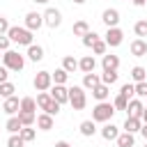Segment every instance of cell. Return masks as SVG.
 I'll return each mask as SVG.
<instances>
[{
    "mask_svg": "<svg viewBox=\"0 0 147 147\" xmlns=\"http://www.w3.org/2000/svg\"><path fill=\"white\" fill-rule=\"evenodd\" d=\"M113 115H115V106L110 101H99L94 106V110H92V119L94 122H106L108 124L113 119Z\"/></svg>",
    "mask_w": 147,
    "mask_h": 147,
    "instance_id": "obj_1",
    "label": "cell"
},
{
    "mask_svg": "<svg viewBox=\"0 0 147 147\" xmlns=\"http://www.w3.org/2000/svg\"><path fill=\"white\" fill-rule=\"evenodd\" d=\"M9 41L14 44H23V46H32V32L28 28H18V25H11L9 32H7Z\"/></svg>",
    "mask_w": 147,
    "mask_h": 147,
    "instance_id": "obj_2",
    "label": "cell"
},
{
    "mask_svg": "<svg viewBox=\"0 0 147 147\" xmlns=\"http://www.w3.org/2000/svg\"><path fill=\"white\" fill-rule=\"evenodd\" d=\"M2 67H7L9 71H21V69L25 67V57L9 48V51H5V55H2Z\"/></svg>",
    "mask_w": 147,
    "mask_h": 147,
    "instance_id": "obj_3",
    "label": "cell"
},
{
    "mask_svg": "<svg viewBox=\"0 0 147 147\" xmlns=\"http://www.w3.org/2000/svg\"><path fill=\"white\" fill-rule=\"evenodd\" d=\"M37 106H39L44 113H48V115H57V113H60V103L51 96V92H39V94H37Z\"/></svg>",
    "mask_w": 147,
    "mask_h": 147,
    "instance_id": "obj_4",
    "label": "cell"
},
{
    "mask_svg": "<svg viewBox=\"0 0 147 147\" xmlns=\"http://www.w3.org/2000/svg\"><path fill=\"white\" fill-rule=\"evenodd\" d=\"M69 103H71L74 110H83V108L87 106V94H85V90H83L80 85L69 87Z\"/></svg>",
    "mask_w": 147,
    "mask_h": 147,
    "instance_id": "obj_5",
    "label": "cell"
},
{
    "mask_svg": "<svg viewBox=\"0 0 147 147\" xmlns=\"http://www.w3.org/2000/svg\"><path fill=\"white\" fill-rule=\"evenodd\" d=\"M51 85H53V74L51 71H39L34 76V90L46 92V90H51Z\"/></svg>",
    "mask_w": 147,
    "mask_h": 147,
    "instance_id": "obj_6",
    "label": "cell"
},
{
    "mask_svg": "<svg viewBox=\"0 0 147 147\" xmlns=\"http://www.w3.org/2000/svg\"><path fill=\"white\" fill-rule=\"evenodd\" d=\"M41 25H44V14H37V11H28V14H25V28H28L30 32L39 30Z\"/></svg>",
    "mask_w": 147,
    "mask_h": 147,
    "instance_id": "obj_7",
    "label": "cell"
},
{
    "mask_svg": "<svg viewBox=\"0 0 147 147\" xmlns=\"http://www.w3.org/2000/svg\"><path fill=\"white\" fill-rule=\"evenodd\" d=\"M44 23H46L48 28H57V25L62 23V14H60L55 7H48V9L44 11Z\"/></svg>",
    "mask_w": 147,
    "mask_h": 147,
    "instance_id": "obj_8",
    "label": "cell"
},
{
    "mask_svg": "<svg viewBox=\"0 0 147 147\" xmlns=\"http://www.w3.org/2000/svg\"><path fill=\"white\" fill-rule=\"evenodd\" d=\"M108 46H119L122 41H124V32L119 30V28H108V32H106V39H103Z\"/></svg>",
    "mask_w": 147,
    "mask_h": 147,
    "instance_id": "obj_9",
    "label": "cell"
},
{
    "mask_svg": "<svg viewBox=\"0 0 147 147\" xmlns=\"http://www.w3.org/2000/svg\"><path fill=\"white\" fill-rule=\"evenodd\" d=\"M51 96L62 106V103H69V87H64V85H55L53 90H51Z\"/></svg>",
    "mask_w": 147,
    "mask_h": 147,
    "instance_id": "obj_10",
    "label": "cell"
},
{
    "mask_svg": "<svg viewBox=\"0 0 147 147\" xmlns=\"http://www.w3.org/2000/svg\"><path fill=\"white\" fill-rule=\"evenodd\" d=\"M101 21L106 23V28H117V23H119V11H117V9H106V11L101 14Z\"/></svg>",
    "mask_w": 147,
    "mask_h": 147,
    "instance_id": "obj_11",
    "label": "cell"
},
{
    "mask_svg": "<svg viewBox=\"0 0 147 147\" xmlns=\"http://www.w3.org/2000/svg\"><path fill=\"white\" fill-rule=\"evenodd\" d=\"M2 110L7 113V115H16L18 110H21V101L16 99V96H9V99H5V103H2Z\"/></svg>",
    "mask_w": 147,
    "mask_h": 147,
    "instance_id": "obj_12",
    "label": "cell"
},
{
    "mask_svg": "<svg viewBox=\"0 0 147 147\" xmlns=\"http://www.w3.org/2000/svg\"><path fill=\"white\" fill-rule=\"evenodd\" d=\"M131 55L145 57V55H147V41H145V39H133V41H131Z\"/></svg>",
    "mask_w": 147,
    "mask_h": 147,
    "instance_id": "obj_13",
    "label": "cell"
},
{
    "mask_svg": "<svg viewBox=\"0 0 147 147\" xmlns=\"http://www.w3.org/2000/svg\"><path fill=\"white\" fill-rule=\"evenodd\" d=\"M142 129V119L140 117H126V122H124V131L126 133H138Z\"/></svg>",
    "mask_w": 147,
    "mask_h": 147,
    "instance_id": "obj_14",
    "label": "cell"
},
{
    "mask_svg": "<svg viewBox=\"0 0 147 147\" xmlns=\"http://www.w3.org/2000/svg\"><path fill=\"white\" fill-rule=\"evenodd\" d=\"M101 64H103V71H117V67H119V57H117V55H103Z\"/></svg>",
    "mask_w": 147,
    "mask_h": 147,
    "instance_id": "obj_15",
    "label": "cell"
},
{
    "mask_svg": "<svg viewBox=\"0 0 147 147\" xmlns=\"http://www.w3.org/2000/svg\"><path fill=\"white\" fill-rule=\"evenodd\" d=\"M94 67H96V62H94V57H92V55H85L83 60H78V69H80L83 74H92V71H94Z\"/></svg>",
    "mask_w": 147,
    "mask_h": 147,
    "instance_id": "obj_16",
    "label": "cell"
},
{
    "mask_svg": "<svg viewBox=\"0 0 147 147\" xmlns=\"http://www.w3.org/2000/svg\"><path fill=\"white\" fill-rule=\"evenodd\" d=\"M142 110H145V106H142L138 99H131V101H129V106H126L129 117H140V115H142Z\"/></svg>",
    "mask_w": 147,
    "mask_h": 147,
    "instance_id": "obj_17",
    "label": "cell"
},
{
    "mask_svg": "<svg viewBox=\"0 0 147 147\" xmlns=\"http://www.w3.org/2000/svg\"><path fill=\"white\" fill-rule=\"evenodd\" d=\"M99 85H101V78H99L94 71L83 76V87H87V90H94V87H99Z\"/></svg>",
    "mask_w": 147,
    "mask_h": 147,
    "instance_id": "obj_18",
    "label": "cell"
},
{
    "mask_svg": "<svg viewBox=\"0 0 147 147\" xmlns=\"http://www.w3.org/2000/svg\"><path fill=\"white\" fill-rule=\"evenodd\" d=\"M101 136H103V140H117V136H119V129L110 122V124H106L103 129H101Z\"/></svg>",
    "mask_w": 147,
    "mask_h": 147,
    "instance_id": "obj_19",
    "label": "cell"
},
{
    "mask_svg": "<svg viewBox=\"0 0 147 147\" xmlns=\"http://www.w3.org/2000/svg\"><path fill=\"white\" fill-rule=\"evenodd\" d=\"M92 96H94V99H96V101H106V99H108V96H110V87H108V85H103V83H101V85H99V87H94V90H92Z\"/></svg>",
    "mask_w": 147,
    "mask_h": 147,
    "instance_id": "obj_20",
    "label": "cell"
},
{
    "mask_svg": "<svg viewBox=\"0 0 147 147\" xmlns=\"http://www.w3.org/2000/svg\"><path fill=\"white\" fill-rule=\"evenodd\" d=\"M37 126H39L41 131H51V129H53V115H48V113L39 115V117H37Z\"/></svg>",
    "mask_w": 147,
    "mask_h": 147,
    "instance_id": "obj_21",
    "label": "cell"
},
{
    "mask_svg": "<svg viewBox=\"0 0 147 147\" xmlns=\"http://www.w3.org/2000/svg\"><path fill=\"white\" fill-rule=\"evenodd\" d=\"M28 57L32 60V62H39V60H44V48L41 46H28Z\"/></svg>",
    "mask_w": 147,
    "mask_h": 147,
    "instance_id": "obj_22",
    "label": "cell"
},
{
    "mask_svg": "<svg viewBox=\"0 0 147 147\" xmlns=\"http://www.w3.org/2000/svg\"><path fill=\"white\" fill-rule=\"evenodd\" d=\"M62 69H64L67 74H74V71L78 69V60H76L74 55H67V57L62 60Z\"/></svg>",
    "mask_w": 147,
    "mask_h": 147,
    "instance_id": "obj_23",
    "label": "cell"
},
{
    "mask_svg": "<svg viewBox=\"0 0 147 147\" xmlns=\"http://www.w3.org/2000/svg\"><path fill=\"white\" fill-rule=\"evenodd\" d=\"M21 110H23V113H34V110H37V99L23 96V99H21Z\"/></svg>",
    "mask_w": 147,
    "mask_h": 147,
    "instance_id": "obj_24",
    "label": "cell"
},
{
    "mask_svg": "<svg viewBox=\"0 0 147 147\" xmlns=\"http://www.w3.org/2000/svg\"><path fill=\"white\" fill-rule=\"evenodd\" d=\"M5 129H7L9 133H21V129H23V124H21V119H18V115H16V117H9V119H7V124H5Z\"/></svg>",
    "mask_w": 147,
    "mask_h": 147,
    "instance_id": "obj_25",
    "label": "cell"
},
{
    "mask_svg": "<svg viewBox=\"0 0 147 147\" xmlns=\"http://www.w3.org/2000/svg\"><path fill=\"white\" fill-rule=\"evenodd\" d=\"M80 133H83L85 138H90V136H94V133H96V126H94V119H85V122H80Z\"/></svg>",
    "mask_w": 147,
    "mask_h": 147,
    "instance_id": "obj_26",
    "label": "cell"
},
{
    "mask_svg": "<svg viewBox=\"0 0 147 147\" xmlns=\"http://www.w3.org/2000/svg\"><path fill=\"white\" fill-rule=\"evenodd\" d=\"M115 142H117V147H133V133H126V131H124V133L117 136Z\"/></svg>",
    "mask_w": 147,
    "mask_h": 147,
    "instance_id": "obj_27",
    "label": "cell"
},
{
    "mask_svg": "<svg viewBox=\"0 0 147 147\" xmlns=\"http://www.w3.org/2000/svg\"><path fill=\"white\" fill-rule=\"evenodd\" d=\"M87 32H90L87 21H76V23H74V34H76V37H85Z\"/></svg>",
    "mask_w": 147,
    "mask_h": 147,
    "instance_id": "obj_28",
    "label": "cell"
},
{
    "mask_svg": "<svg viewBox=\"0 0 147 147\" xmlns=\"http://www.w3.org/2000/svg\"><path fill=\"white\" fill-rule=\"evenodd\" d=\"M131 78H133L136 83H145V78H147V69H145V67H133V69H131Z\"/></svg>",
    "mask_w": 147,
    "mask_h": 147,
    "instance_id": "obj_29",
    "label": "cell"
},
{
    "mask_svg": "<svg viewBox=\"0 0 147 147\" xmlns=\"http://www.w3.org/2000/svg\"><path fill=\"white\" fill-rule=\"evenodd\" d=\"M18 119H21L23 126H32V124L37 122V115H34V113H23V110H18Z\"/></svg>",
    "mask_w": 147,
    "mask_h": 147,
    "instance_id": "obj_30",
    "label": "cell"
},
{
    "mask_svg": "<svg viewBox=\"0 0 147 147\" xmlns=\"http://www.w3.org/2000/svg\"><path fill=\"white\" fill-rule=\"evenodd\" d=\"M14 92H16V85L14 83H0V96H5V99H9V96H14Z\"/></svg>",
    "mask_w": 147,
    "mask_h": 147,
    "instance_id": "obj_31",
    "label": "cell"
},
{
    "mask_svg": "<svg viewBox=\"0 0 147 147\" xmlns=\"http://www.w3.org/2000/svg\"><path fill=\"white\" fill-rule=\"evenodd\" d=\"M67 78H69V74H67L62 67H60V69H55V74H53V83H55V85H64V83H67Z\"/></svg>",
    "mask_w": 147,
    "mask_h": 147,
    "instance_id": "obj_32",
    "label": "cell"
},
{
    "mask_svg": "<svg viewBox=\"0 0 147 147\" xmlns=\"http://www.w3.org/2000/svg\"><path fill=\"white\" fill-rule=\"evenodd\" d=\"M117 78H119V74H117V71H103V76H101V83L110 87L113 83H117Z\"/></svg>",
    "mask_w": 147,
    "mask_h": 147,
    "instance_id": "obj_33",
    "label": "cell"
},
{
    "mask_svg": "<svg viewBox=\"0 0 147 147\" xmlns=\"http://www.w3.org/2000/svg\"><path fill=\"white\" fill-rule=\"evenodd\" d=\"M133 32L138 34V39L147 37V21H145V18H142V21H136V25H133Z\"/></svg>",
    "mask_w": 147,
    "mask_h": 147,
    "instance_id": "obj_34",
    "label": "cell"
},
{
    "mask_svg": "<svg viewBox=\"0 0 147 147\" xmlns=\"http://www.w3.org/2000/svg\"><path fill=\"white\" fill-rule=\"evenodd\" d=\"M96 41H99V34H96V32H92V30H90V32L83 37V46H87V48H92Z\"/></svg>",
    "mask_w": 147,
    "mask_h": 147,
    "instance_id": "obj_35",
    "label": "cell"
},
{
    "mask_svg": "<svg viewBox=\"0 0 147 147\" xmlns=\"http://www.w3.org/2000/svg\"><path fill=\"white\" fill-rule=\"evenodd\" d=\"M21 138H23L25 142H32V140L37 138V131L30 129V126H23V129H21Z\"/></svg>",
    "mask_w": 147,
    "mask_h": 147,
    "instance_id": "obj_36",
    "label": "cell"
},
{
    "mask_svg": "<svg viewBox=\"0 0 147 147\" xmlns=\"http://www.w3.org/2000/svg\"><path fill=\"white\" fill-rule=\"evenodd\" d=\"M23 145H25V140L21 138V133H11L7 140V147H23Z\"/></svg>",
    "mask_w": 147,
    "mask_h": 147,
    "instance_id": "obj_37",
    "label": "cell"
},
{
    "mask_svg": "<svg viewBox=\"0 0 147 147\" xmlns=\"http://www.w3.org/2000/svg\"><path fill=\"white\" fill-rule=\"evenodd\" d=\"M113 106H115V110H126L129 99H126V96H122V94H117V96H115V101H113Z\"/></svg>",
    "mask_w": 147,
    "mask_h": 147,
    "instance_id": "obj_38",
    "label": "cell"
},
{
    "mask_svg": "<svg viewBox=\"0 0 147 147\" xmlns=\"http://www.w3.org/2000/svg\"><path fill=\"white\" fill-rule=\"evenodd\" d=\"M119 94H122V96H126V99L131 101V96L136 94V85H131V83H126V85H122V90H119Z\"/></svg>",
    "mask_w": 147,
    "mask_h": 147,
    "instance_id": "obj_39",
    "label": "cell"
},
{
    "mask_svg": "<svg viewBox=\"0 0 147 147\" xmlns=\"http://www.w3.org/2000/svg\"><path fill=\"white\" fill-rule=\"evenodd\" d=\"M106 48H108V44H106V41H101V39L92 46V51H94L96 55H106Z\"/></svg>",
    "mask_w": 147,
    "mask_h": 147,
    "instance_id": "obj_40",
    "label": "cell"
},
{
    "mask_svg": "<svg viewBox=\"0 0 147 147\" xmlns=\"http://www.w3.org/2000/svg\"><path fill=\"white\" fill-rule=\"evenodd\" d=\"M136 94L138 96H147V83H136Z\"/></svg>",
    "mask_w": 147,
    "mask_h": 147,
    "instance_id": "obj_41",
    "label": "cell"
},
{
    "mask_svg": "<svg viewBox=\"0 0 147 147\" xmlns=\"http://www.w3.org/2000/svg\"><path fill=\"white\" fill-rule=\"evenodd\" d=\"M9 28H11V25H9V21H7L5 16H0V34H7V32H9Z\"/></svg>",
    "mask_w": 147,
    "mask_h": 147,
    "instance_id": "obj_42",
    "label": "cell"
},
{
    "mask_svg": "<svg viewBox=\"0 0 147 147\" xmlns=\"http://www.w3.org/2000/svg\"><path fill=\"white\" fill-rule=\"evenodd\" d=\"M9 44H11V41H9V37L0 34V51H2V53H5V51H9Z\"/></svg>",
    "mask_w": 147,
    "mask_h": 147,
    "instance_id": "obj_43",
    "label": "cell"
},
{
    "mask_svg": "<svg viewBox=\"0 0 147 147\" xmlns=\"http://www.w3.org/2000/svg\"><path fill=\"white\" fill-rule=\"evenodd\" d=\"M7 76H9V69L7 67H0V83H7Z\"/></svg>",
    "mask_w": 147,
    "mask_h": 147,
    "instance_id": "obj_44",
    "label": "cell"
},
{
    "mask_svg": "<svg viewBox=\"0 0 147 147\" xmlns=\"http://www.w3.org/2000/svg\"><path fill=\"white\" fill-rule=\"evenodd\" d=\"M131 2H133L136 7H145V5H147V0H131Z\"/></svg>",
    "mask_w": 147,
    "mask_h": 147,
    "instance_id": "obj_45",
    "label": "cell"
},
{
    "mask_svg": "<svg viewBox=\"0 0 147 147\" xmlns=\"http://www.w3.org/2000/svg\"><path fill=\"white\" fill-rule=\"evenodd\" d=\"M55 147H71V145H69L67 140H57V142H55Z\"/></svg>",
    "mask_w": 147,
    "mask_h": 147,
    "instance_id": "obj_46",
    "label": "cell"
},
{
    "mask_svg": "<svg viewBox=\"0 0 147 147\" xmlns=\"http://www.w3.org/2000/svg\"><path fill=\"white\" fill-rule=\"evenodd\" d=\"M140 133H142V138L147 140V124H142V129H140Z\"/></svg>",
    "mask_w": 147,
    "mask_h": 147,
    "instance_id": "obj_47",
    "label": "cell"
},
{
    "mask_svg": "<svg viewBox=\"0 0 147 147\" xmlns=\"http://www.w3.org/2000/svg\"><path fill=\"white\" fill-rule=\"evenodd\" d=\"M140 119H142V124H147V108L142 110V115H140Z\"/></svg>",
    "mask_w": 147,
    "mask_h": 147,
    "instance_id": "obj_48",
    "label": "cell"
},
{
    "mask_svg": "<svg viewBox=\"0 0 147 147\" xmlns=\"http://www.w3.org/2000/svg\"><path fill=\"white\" fill-rule=\"evenodd\" d=\"M34 2H39V5H46V2H48V0H34Z\"/></svg>",
    "mask_w": 147,
    "mask_h": 147,
    "instance_id": "obj_49",
    "label": "cell"
},
{
    "mask_svg": "<svg viewBox=\"0 0 147 147\" xmlns=\"http://www.w3.org/2000/svg\"><path fill=\"white\" fill-rule=\"evenodd\" d=\"M74 2H76V5H83V2H85V0H74Z\"/></svg>",
    "mask_w": 147,
    "mask_h": 147,
    "instance_id": "obj_50",
    "label": "cell"
},
{
    "mask_svg": "<svg viewBox=\"0 0 147 147\" xmlns=\"http://www.w3.org/2000/svg\"><path fill=\"white\" fill-rule=\"evenodd\" d=\"M145 147H147V142H145Z\"/></svg>",
    "mask_w": 147,
    "mask_h": 147,
    "instance_id": "obj_51",
    "label": "cell"
}]
</instances>
